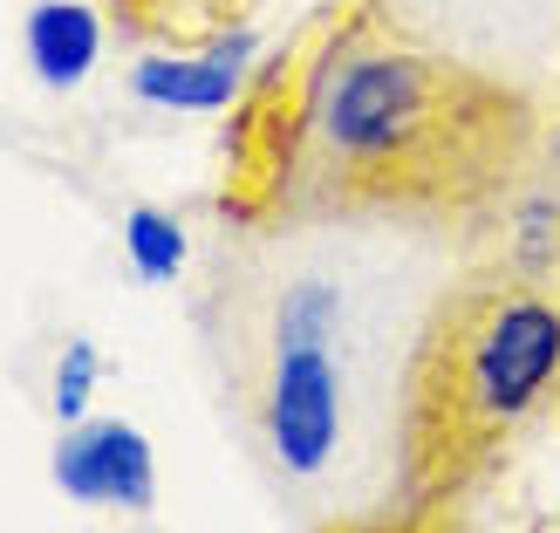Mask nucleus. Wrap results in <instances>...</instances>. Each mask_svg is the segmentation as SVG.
<instances>
[{"instance_id": "f257e3e1", "label": "nucleus", "mask_w": 560, "mask_h": 533, "mask_svg": "<svg viewBox=\"0 0 560 533\" xmlns=\"http://www.w3.org/2000/svg\"><path fill=\"white\" fill-rule=\"evenodd\" d=\"M560 172L553 96L404 27L383 0H322L226 109L212 219L397 227L479 246Z\"/></svg>"}, {"instance_id": "f03ea898", "label": "nucleus", "mask_w": 560, "mask_h": 533, "mask_svg": "<svg viewBox=\"0 0 560 533\" xmlns=\"http://www.w3.org/2000/svg\"><path fill=\"white\" fill-rule=\"evenodd\" d=\"M458 254L397 227H219L206 246L219 410L301 533H383L410 349Z\"/></svg>"}, {"instance_id": "7ed1b4c3", "label": "nucleus", "mask_w": 560, "mask_h": 533, "mask_svg": "<svg viewBox=\"0 0 560 533\" xmlns=\"http://www.w3.org/2000/svg\"><path fill=\"white\" fill-rule=\"evenodd\" d=\"M560 425V172L465 246L404 376L383 533H458L499 472Z\"/></svg>"}, {"instance_id": "20e7f679", "label": "nucleus", "mask_w": 560, "mask_h": 533, "mask_svg": "<svg viewBox=\"0 0 560 533\" xmlns=\"http://www.w3.org/2000/svg\"><path fill=\"white\" fill-rule=\"evenodd\" d=\"M424 42L471 55L513 82L553 96L560 82V0H383Z\"/></svg>"}, {"instance_id": "39448f33", "label": "nucleus", "mask_w": 560, "mask_h": 533, "mask_svg": "<svg viewBox=\"0 0 560 533\" xmlns=\"http://www.w3.org/2000/svg\"><path fill=\"white\" fill-rule=\"evenodd\" d=\"M254 69H260V35L254 27H219L206 42L151 48L130 69V96L151 109H172V117H199V109H233Z\"/></svg>"}, {"instance_id": "423d86ee", "label": "nucleus", "mask_w": 560, "mask_h": 533, "mask_svg": "<svg viewBox=\"0 0 560 533\" xmlns=\"http://www.w3.org/2000/svg\"><path fill=\"white\" fill-rule=\"evenodd\" d=\"M55 486L82 507H109L144 520L158 507V459L144 431L117 425V417H82L62 431V452H55Z\"/></svg>"}, {"instance_id": "0eeeda50", "label": "nucleus", "mask_w": 560, "mask_h": 533, "mask_svg": "<svg viewBox=\"0 0 560 533\" xmlns=\"http://www.w3.org/2000/svg\"><path fill=\"white\" fill-rule=\"evenodd\" d=\"M21 42H27V69H35L42 90H75L103 55V14L96 0H35Z\"/></svg>"}, {"instance_id": "6e6552de", "label": "nucleus", "mask_w": 560, "mask_h": 533, "mask_svg": "<svg viewBox=\"0 0 560 533\" xmlns=\"http://www.w3.org/2000/svg\"><path fill=\"white\" fill-rule=\"evenodd\" d=\"M103 8L137 35H151L158 48H178V42L219 35V27H246L254 0H103Z\"/></svg>"}, {"instance_id": "1a4fd4ad", "label": "nucleus", "mask_w": 560, "mask_h": 533, "mask_svg": "<svg viewBox=\"0 0 560 533\" xmlns=\"http://www.w3.org/2000/svg\"><path fill=\"white\" fill-rule=\"evenodd\" d=\"M124 246H130V267L144 274L151 288H172V280H185V267H191V233H185V219L164 212V206H130Z\"/></svg>"}, {"instance_id": "9d476101", "label": "nucleus", "mask_w": 560, "mask_h": 533, "mask_svg": "<svg viewBox=\"0 0 560 533\" xmlns=\"http://www.w3.org/2000/svg\"><path fill=\"white\" fill-rule=\"evenodd\" d=\"M55 417L62 425H82V410H90V390H96V343H69L62 362H55Z\"/></svg>"}, {"instance_id": "9b49d317", "label": "nucleus", "mask_w": 560, "mask_h": 533, "mask_svg": "<svg viewBox=\"0 0 560 533\" xmlns=\"http://www.w3.org/2000/svg\"><path fill=\"white\" fill-rule=\"evenodd\" d=\"M553 130H560V82H553Z\"/></svg>"}, {"instance_id": "f8f14e48", "label": "nucleus", "mask_w": 560, "mask_h": 533, "mask_svg": "<svg viewBox=\"0 0 560 533\" xmlns=\"http://www.w3.org/2000/svg\"><path fill=\"white\" fill-rule=\"evenodd\" d=\"M137 533H151V526H137Z\"/></svg>"}]
</instances>
